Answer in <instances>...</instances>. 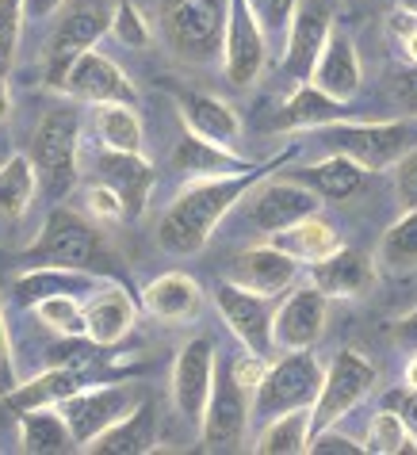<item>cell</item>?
Segmentation results:
<instances>
[{
  "label": "cell",
  "instance_id": "cell-16",
  "mask_svg": "<svg viewBox=\"0 0 417 455\" xmlns=\"http://www.w3.org/2000/svg\"><path fill=\"white\" fill-rule=\"evenodd\" d=\"M325 314H330V295L322 287H295L280 307H276V348L295 352L314 348L325 333Z\"/></svg>",
  "mask_w": 417,
  "mask_h": 455
},
{
  "label": "cell",
  "instance_id": "cell-25",
  "mask_svg": "<svg viewBox=\"0 0 417 455\" xmlns=\"http://www.w3.org/2000/svg\"><path fill=\"white\" fill-rule=\"evenodd\" d=\"M142 307L149 318L169 322V325H184L204 310V287H199L188 272H165L157 280H149L142 291Z\"/></svg>",
  "mask_w": 417,
  "mask_h": 455
},
{
  "label": "cell",
  "instance_id": "cell-14",
  "mask_svg": "<svg viewBox=\"0 0 417 455\" xmlns=\"http://www.w3.org/2000/svg\"><path fill=\"white\" fill-rule=\"evenodd\" d=\"M134 406H138V395L131 387L108 383V387H81L77 395H69L58 410L69 421L73 436H77V448L84 451L100 433H104V428H111L123 413H131Z\"/></svg>",
  "mask_w": 417,
  "mask_h": 455
},
{
  "label": "cell",
  "instance_id": "cell-37",
  "mask_svg": "<svg viewBox=\"0 0 417 455\" xmlns=\"http://www.w3.org/2000/svg\"><path fill=\"white\" fill-rule=\"evenodd\" d=\"M379 264L395 275L417 268V211H402V219L387 226L383 242H379Z\"/></svg>",
  "mask_w": 417,
  "mask_h": 455
},
{
  "label": "cell",
  "instance_id": "cell-13",
  "mask_svg": "<svg viewBox=\"0 0 417 455\" xmlns=\"http://www.w3.org/2000/svg\"><path fill=\"white\" fill-rule=\"evenodd\" d=\"M330 35H333V8L325 0H302L284 43V58H280L284 77L295 84H307L314 77V66H318Z\"/></svg>",
  "mask_w": 417,
  "mask_h": 455
},
{
  "label": "cell",
  "instance_id": "cell-6",
  "mask_svg": "<svg viewBox=\"0 0 417 455\" xmlns=\"http://www.w3.org/2000/svg\"><path fill=\"white\" fill-rule=\"evenodd\" d=\"M322 383H325V371L307 348L284 352V356L269 360V371H264L257 395H253V417L272 421V417H280L287 410H314Z\"/></svg>",
  "mask_w": 417,
  "mask_h": 455
},
{
  "label": "cell",
  "instance_id": "cell-19",
  "mask_svg": "<svg viewBox=\"0 0 417 455\" xmlns=\"http://www.w3.org/2000/svg\"><path fill=\"white\" fill-rule=\"evenodd\" d=\"M295 275H299V260L287 257L284 249H276L272 242H264V245H253L245 252H237V257L230 260L226 280L242 283L249 291H261V295L280 299L284 291L295 283Z\"/></svg>",
  "mask_w": 417,
  "mask_h": 455
},
{
  "label": "cell",
  "instance_id": "cell-46",
  "mask_svg": "<svg viewBox=\"0 0 417 455\" xmlns=\"http://www.w3.org/2000/svg\"><path fill=\"white\" fill-rule=\"evenodd\" d=\"M390 92H395L398 108L417 119V66H406V69L390 73Z\"/></svg>",
  "mask_w": 417,
  "mask_h": 455
},
{
  "label": "cell",
  "instance_id": "cell-34",
  "mask_svg": "<svg viewBox=\"0 0 417 455\" xmlns=\"http://www.w3.org/2000/svg\"><path fill=\"white\" fill-rule=\"evenodd\" d=\"M310 436H314V410H287L280 417H272L264 425V433L257 436L253 451L261 455H302L310 451Z\"/></svg>",
  "mask_w": 417,
  "mask_h": 455
},
{
  "label": "cell",
  "instance_id": "cell-7",
  "mask_svg": "<svg viewBox=\"0 0 417 455\" xmlns=\"http://www.w3.org/2000/svg\"><path fill=\"white\" fill-rule=\"evenodd\" d=\"M214 307H219L226 330H230L242 348L253 356L272 360L276 352V295H261L234 280L214 283Z\"/></svg>",
  "mask_w": 417,
  "mask_h": 455
},
{
  "label": "cell",
  "instance_id": "cell-5",
  "mask_svg": "<svg viewBox=\"0 0 417 455\" xmlns=\"http://www.w3.org/2000/svg\"><path fill=\"white\" fill-rule=\"evenodd\" d=\"M322 142L333 154H345L360 161L368 172H383L398 165L402 157L417 146V123L410 119H390V123H330L322 126Z\"/></svg>",
  "mask_w": 417,
  "mask_h": 455
},
{
  "label": "cell",
  "instance_id": "cell-48",
  "mask_svg": "<svg viewBox=\"0 0 417 455\" xmlns=\"http://www.w3.org/2000/svg\"><path fill=\"white\" fill-rule=\"evenodd\" d=\"M387 406H390V410H398V413L410 421L413 433H417V390H413V387H402V390H395V395L387 398Z\"/></svg>",
  "mask_w": 417,
  "mask_h": 455
},
{
  "label": "cell",
  "instance_id": "cell-52",
  "mask_svg": "<svg viewBox=\"0 0 417 455\" xmlns=\"http://www.w3.org/2000/svg\"><path fill=\"white\" fill-rule=\"evenodd\" d=\"M402 379H406V387H413V390H417V352L406 360V375H402Z\"/></svg>",
  "mask_w": 417,
  "mask_h": 455
},
{
  "label": "cell",
  "instance_id": "cell-44",
  "mask_svg": "<svg viewBox=\"0 0 417 455\" xmlns=\"http://www.w3.org/2000/svg\"><path fill=\"white\" fill-rule=\"evenodd\" d=\"M395 192L402 211H417V146L395 165Z\"/></svg>",
  "mask_w": 417,
  "mask_h": 455
},
{
  "label": "cell",
  "instance_id": "cell-42",
  "mask_svg": "<svg viewBox=\"0 0 417 455\" xmlns=\"http://www.w3.org/2000/svg\"><path fill=\"white\" fill-rule=\"evenodd\" d=\"M84 207H88V214L104 226V222H123V219H131L126 214V204H123V196L116 192V188H108V184H88L84 188Z\"/></svg>",
  "mask_w": 417,
  "mask_h": 455
},
{
  "label": "cell",
  "instance_id": "cell-2",
  "mask_svg": "<svg viewBox=\"0 0 417 455\" xmlns=\"http://www.w3.org/2000/svg\"><path fill=\"white\" fill-rule=\"evenodd\" d=\"M230 0H161L157 28L169 54L188 66H214L226 54Z\"/></svg>",
  "mask_w": 417,
  "mask_h": 455
},
{
  "label": "cell",
  "instance_id": "cell-27",
  "mask_svg": "<svg viewBox=\"0 0 417 455\" xmlns=\"http://www.w3.org/2000/svg\"><path fill=\"white\" fill-rule=\"evenodd\" d=\"M81 387H88L81 368H46L35 379H28V383H20L16 390H8L0 398V406L16 417L28 410H50V406H61L69 395H77Z\"/></svg>",
  "mask_w": 417,
  "mask_h": 455
},
{
  "label": "cell",
  "instance_id": "cell-45",
  "mask_svg": "<svg viewBox=\"0 0 417 455\" xmlns=\"http://www.w3.org/2000/svg\"><path fill=\"white\" fill-rule=\"evenodd\" d=\"M390 31H395V39L402 46V54H406V61L417 66V12L398 8L395 16H390Z\"/></svg>",
  "mask_w": 417,
  "mask_h": 455
},
{
  "label": "cell",
  "instance_id": "cell-11",
  "mask_svg": "<svg viewBox=\"0 0 417 455\" xmlns=\"http://www.w3.org/2000/svg\"><path fill=\"white\" fill-rule=\"evenodd\" d=\"M322 196H314L307 184L292 180V176H269L245 196V222L257 234L272 237L287 230V226L302 222L307 214H318Z\"/></svg>",
  "mask_w": 417,
  "mask_h": 455
},
{
  "label": "cell",
  "instance_id": "cell-12",
  "mask_svg": "<svg viewBox=\"0 0 417 455\" xmlns=\"http://www.w3.org/2000/svg\"><path fill=\"white\" fill-rule=\"evenodd\" d=\"M269 66V35H264L257 12L249 0H230V16H226V54L222 73L234 88H253Z\"/></svg>",
  "mask_w": 417,
  "mask_h": 455
},
{
  "label": "cell",
  "instance_id": "cell-28",
  "mask_svg": "<svg viewBox=\"0 0 417 455\" xmlns=\"http://www.w3.org/2000/svg\"><path fill=\"white\" fill-rule=\"evenodd\" d=\"M341 119H345V100H333L314 81H307L287 96V104L280 111H276L272 131H322V126L341 123Z\"/></svg>",
  "mask_w": 417,
  "mask_h": 455
},
{
  "label": "cell",
  "instance_id": "cell-8",
  "mask_svg": "<svg viewBox=\"0 0 417 455\" xmlns=\"http://www.w3.org/2000/svg\"><path fill=\"white\" fill-rule=\"evenodd\" d=\"M375 383H379L375 363L364 360L357 348H341L330 360V368H325L322 395L314 402V433H322V428L337 425L341 417H349L375 390Z\"/></svg>",
  "mask_w": 417,
  "mask_h": 455
},
{
  "label": "cell",
  "instance_id": "cell-4",
  "mask_svg": "<svg viewBox=\"0 0 417 455\" xmlns=\"http://www.w3.org/2000/svg\"><path fill=\"white\" fill-rule=\"evenodd\" d=\"M28 264H58V268H84L100 272L108 260V242L100 234L96 222H88L84 214L73 207H54L46 214L43 234L35 237V245L23 252ZM104 275V272H100Z\"/></svg>",
  "mask_w": 417,
  "mask_h": 455
},
{
  "label": "cell",
  "instance_id": "cell-15",
  "mask_svg": "<svg viewBox=\"0 0 417 455\" xmlns=\"http://www.w3.org/2000/svg\"><path fill=\"white\" fill-rule=\"evenodd\" d=\"M214 371H219L214 340L211 337H192L172 363V402H176V410H180L184 421H192V425L204 421L207 398L214 390Z\"/></svg>",
  "mask_w": 417,
  "mask_h": 455
},
{
  "label": "cell",
  "instance_id": "cell-31",
  "mask_svg": "<svg viewBox=\"0 0 417 455\" xmlns=\"http://www.w3.org/2000/svg\"><path fill=\"white\" fill-rule=\"evenodd\" d=\"M172 169L188 172V176H226V172L253 169V161L234 154L230 146H219V142H211V138L184 131V138L172 149Z\"/></svg>",
  "mask_w": 417,
  "mask_h": 455
},
{
  "label": "cell",
  "instance_id": "cell-17",
  "mask_svg": "<svg viewBox=\"0 0 417 455\" xmlns=\"http://www.w3.org/2000/svg\"><path fill=\"white\" fill-rule=\"evenodd\" d=\"M111 31V12L96 8V4H84V8H73L69 16H61V23L50 35V46H46V88L54 84L66 66L84 50H92L104 35Z\"/></svg>",
  "mask_w": 417,
  "mask_h": 455
},
{
  "label": "cell",
  "instance_id": "cell-36",
  "mask_svg": "<svg viewBox=\"0 0 417 455\" xmlns=\"http://www.w3.org/2000/svg\"><path fill=\"white\" fill-rule=\"evenodd\" d=\"M364 448H368L372 455H417V433H413L410 421L398 410L383 406L368 421Z\"/></svg>",
  "mask_w": 417,
  "mask_h": 455
},
{
  "label": "cell",
  "instance_id": "cell-53",
  "mask_svg": "<svg viewBox=\"0 0 417 455\" xmlns=\"http://www.w3.org/2000/svg\"><path fill=\"white\" fill-rule=\"evenodd\" d=\"M398 8H406V12H417V0H398Z\"/></svg>",
  "mask_w": 417,
  "mask_h": 455
},
{
  "label": "cell",
  "instance_id": "cell-32",
  "mask_svg": "<svg viewBox=\"0 0 417 455\" xmlns=\"http://www.w3.org/2000/svg\"><path fill=\"white\" fill-rule=\"evenodd\" d=\"M77 448L69 421L58 406L20 413V451L23 455H66Z\"/></svg>",
  "mask_w": 417,
  "mask_h": 455
},
{
  "label": "cell",
  "instance_id": "cell-51",
  "mask_svg": "<svg viewBox=\"0 0 417 455\" xmlns=\"http://www.w3.org/2000/svg\"><path fill=\"white\" fill-rule=\"evenodd\" d=\"M12 116V88H8V77H0V123H8Z\"/></svg>",
  "mask_w": 417,
  "mask_h": 455
},
{
  "label": "cell",
  "instance_id": "cell-22",
  "mask_svg": "<svg viewBox=\"0 0 417 455\" xmlns=\"http://www.w3.org/2000/svg\"><path fill=\"white\" fill-rule=\"evenodd\" d=\"M176 111H180L184 131H192L199 138H211L219 146H237L242 142V119L226 100L211 92H180L176 96Z\"/></svg>",
  "mask_w": 417,
  "mask_h": 455
},
{
  "label": "cell",
  "instance_id": "cell-3",
  "mask_svg": "<svg viewBox=\"0 0 417 455\" xmlns=\"http://www.w3.org/2000/svg\"><path fill=\"white\" fill-rule=\"evenodd\" d=\"M31 161L39 188L50 199H66L81 176V116L77 108H50L31 134Z\"/></svg>",
  "mask_w": 417,
  "mask_h": 455
},
{
  "label": "cell",
  "instance_id": "cell-49",
  "mask_svg": "<svg viewBox=\"0 0 417 455\" xmlns=\"http://www.w3.org/2000/svg\"><path fill=\"white\" fill-rule=\"evenodd\" d=\"M395 340L398 345H406V348H417V310L406 314V318L395 325Z\"/></svg>",
  "mask_w": 417,
  "mask_h": 455
},
{
  "label": "cell",
  "instance_id": "cell-30",
  "mask_svg": "<svg viewBox=\"0 0 417 455\" xmlns=\"http://www.w3.org/2000/svg\"><path fill=\"white\" fill-rule=\"evenodd\" d=\"M269 242L276 249H284L287 257H295L299 264H318V260L333 257V252L345 245L341 242V234H337V226L330 219H322V214H307L302 222L287 226V230H280V234H272Z\"/></svg>",
  "mask_w": 417,
  "mask_h": 455
},
{
  "label": "cell",
  "instance_id": "cell-47",
  "mask_svg": "<svg viewBox=\"0 0 417 455\" xmlns=\"http://www.w3.org/2000/svg\"><path fill=\"white\" fill-rule=\"evenodd\" d=\"M16 387H20V375H16V356H12V333H8L4 310H0V398Z\"/></svg>",
  "mask_w": 417,
  "mask_h": 455
},
{
  "label": "cell",
  "instance_id": "cell-29",
  "mask_svg": "<svg viewBox=\"0 0 417 455\" xmlns=\"http://www.w3.org/2000/svg\"><path fill=\"white\" fill-rule=\"evenodd\" d=\"M284 176H292V180L307 184L314 196L322 199H352L368 180V169L360 165V161H352L345 154H330L322 161H314V165H302V169H287Z\"/></svg>",
  "mask_w": 417,
  "mask_h": 455
},
{
  "label": "cell",
  "instance_id": "cell-26",
  "mask_svg": "<svg viewBox=\"0 0 417 455\" xmlns=\"http://www.w3.org/2000/svg\"><path fill=\"white\" fill-rule=\"evenodd\" d=\"M314 84L322 88V92H330L333 100H349L360 92V81H364V66H360V54H357V43H352V35L337 31L330 35V43H325L318 66H314Z\"/></svg>",
  "mask_w": 417,
  "mask_h": 455
},
{
  "label": "cell",
  "instance_id": "cell-9",
  "mask_svg": "<svg viewBox=\"0 0 417 455\" xmlns=\"http://www.w3.org/2000/svg\"><path fill=\"white\" fill-rule=\"evenodd\" d=\"M50 92H61L77 104H138V88L126 73L100 50H84L66 66V73L50 84Z\"/></svg>",
  "mask_w": 417,
  "mask_h": 455
},
{
  "label": "cell",
  "instance_id": "cell-50",
  "mask_svg": "<svg viewBox=\"0 0 417 455\" xmlns=\"http://www.w3.org/2000/svg\"><path fill=\"white\" fill-rule=\"evenodd\" d=\"M61 4H66V0H23V8H28V16H35V20L54 16V12H61Z\"/></svg>",
  "mask_w": 417,
  "mask_h": 455
},
{
  "label": "cell",
  "instance_id": "cell-18",
  "mask_svg": "<svg viewBox=\"0 0 417 455\" xmlns=\"http://www.w3.org/2000/svg\"><path fill=\"white\" fill-rule=\"evenodd\" d=\"M92 169H96V180H100V184L116 188V192L123 196L126 214H131V219H138V214L146 211L149 192H154V180H157V172H154V165L146 161V154L100 149L96 161H92Z\"/></svg>",
  "mask_w": 417,
  "mask_h": 455
},
{
  "label": "cell",
  "instance_id": "cell-23",
  "mask_svg": "<svg viewBox=\"0 0 417 455\" xmlns=\"http://www.w3.org/2000/svg\"><path fill=\"white\" fill-rule=\"evenodd\" d=\"M310 283L322 287L330 299H360L375 287V264L360 249L341 245L333 257L310 264Z\"/></svg>",
  "mask_w": 417,
  "mask_h": 455
},
{
  "label": "cell",
  "instance_id": "cell-39",
  "mask_svg": "<svg viewBox=\"0 0 417 455\" xmlns=\"http://www.w3.org/2000/svg\"><path fill=\"white\" fill-rule=\"evenodd\" d=\"M23 20H28L23 0H0V77H8L12 66H16Z\"/></svg>",
  "mask_w": 417,
  "mask_h": 455
},
{
  "label": "cell",
  "instance_id": "cell-1",
  "mask_svg": "<svg viewBox=\"0 0 417 455\" xmlns=\"http://www.w3.org/2000/svg\"><path fill=\"white\" fill-rule=\"evenodd\" d=\"M292 157H295V146L284 149V154H272L269 161H261V165H253V169L226 172V176H204V180H196L192 188H184L169 204V211L161 214L157 245L172 252V257H196V252H204L226 214L242 204L272 169L287 165Z\"/></svg>",
  "mask_w": 417,
  "mask_h": 455
},
{
  "label": "cell",
  "instance_id": "cell-20",
  "mask_svg": "<svg viewBox=\"0 0 417 455\" xmlns=\"http://www.w3.org/2000/svg\"><path fill=\"white\" fill-rule=\"evenodd\" d=\"M84 318H88V340L100 348H116L119 340L131 337L138 322V307L131 299V291H123L119 283L104 280L84 302Z\"/></svg>",
  "mask_w": 417,
  "mask_h": 455
},
{
  "label": "cell",
  "instance_id": "cell-41",
  "mask_svg": "<svg viewBox=\"0 0 417 455\" xmlns=\"http://www.w3.org/2000/svg\"><path fill=\"white\" fill-rule=\"evenodd\" d=\"M253 12H257L269 43H287V31H292V20L302 0H249Z\"/></svg>",
  "mask_w": 417,
  "mask_h": 455
},
{
  "label": "cell",
  "instance_id": "cell-10",
  "mask_svg": "<svg viewBox=\"0 0 417 455\" xmlns=\"http://www.w3.org/2000/svg\"><path fill=\"white\" fill-rule=\"evenodd\" d=\"M249 413H253V395L237 383L234 368L214 371V390L207 398L204 421H199V440L207 451H234L245 444V428H249Z\"/></svg>",
  "mask_w": 417,
  "mask_h": 455
},
{
  "label": "cell",
  "instance_id": "cell-38",
  "mask_svg": "<svg viewBox=\"0 0 417 455\" xmlns=\"http://www.w3.org/2000/svg\"><path fill=\"white\" fill-rule=\"evenodd\" d=\"M35 318L46 330H54L58 337H88V318H84V302L81 295H50L43 302H35Z\"/></svg>",
  "mask_w": 417,
  "mask_h": 455
},
{
  "label": "cell",
  "instance_id": "cell-35",
  "mask_svg": "<svg viewBox=\"0 0 417 455\" xmlns=\"http://www.w3.org/2000/svg\"><path fill=\"white\" fill-rule=\"evenodd\" d=\"M96 138L104 149H123V154H142V119L134 104H96Z\"/></svg>",
  "mask_w": 417,
  "mask_h": 455
},
{
  "label": "cell",
  "instance_id": "cell-40",
  "mask_svg": "<svg viewBox=\"0 0 417 455\" xmlns=\"http://www.w3.org/2000/svg\"><path fill=\"white\" fill-rule=\"evenodd\" d=\"M111 35L131 50H146L149 43H154V31H149L146 16L131 4V0H119L116 12H111Z\"/></svg>",
  "mask_w": 417,
  "mask_h": 455
},
{
  "label": "cell",
  "instance_id": "cell-24",
  "mask_svg": "<svg viewBox=\"0 0 417 455\" xmlns=\"http://www.w3.org/2000/svg\"><path fill=\"white\" fill-rule=\"evenodd\" d=\"M84 451L88 455H149V451H157V410H154V402L138 398V406L131 413H123L111 428H104Z\"/></svg>",
  "mask_w": 417,
  "mask_h": 455
},
{
  "label": "cell",
  "instance_id": "cell-43",
  "mask_svg": "<svg viewBox=\"0 0 417 455\" xmlns=\"http://www.w3.org/2000/svg\"><path fill=\"white\" fill-rule=\"evenodd\" d=\"M364 451L368 448H364L360 440H352L349 433H337V425L310 436V455H364Z\"/></svg>",
  "mask_w": 417,
  "mask_h": 455
},
{
  "label": "cell",
  "instance_id": "cell-33",
  "mask_svg": "<svg viewBox=\"0 0 417 455\" xmlns=\"http://www.w3.org/2000/svg\"><path fill=\"white\" fill-rule=\"evenodd\" d=\"M35 192H39V172L31 154H12L0 165V214L8 222H20L35 204Z\"/></svg>",
  "mask_w": 417,
  "mask_h": 455
},
{
  "label": "cell",
  "instance_id": "cell-21",
  "mask_svg": "<svg viewBox=\"0 0 417 455\" xmlns=\"http://www.w3.org/2000/svg\"><path fill=\"white\" fill-rule=\"evenodd\" d=\"M104 283L100 272H84V268H58V264H31L28 272H20L12 280V299L20 307H35L50 295H92Z\"/></svg>",
  "mask_w": 417,
  "mask_h": 455
}]
</instances>
